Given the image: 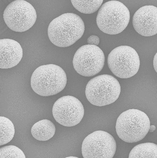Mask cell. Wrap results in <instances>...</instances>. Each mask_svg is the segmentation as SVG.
<instances>
[{"instance_id": "277c9868", "label": "cell", "mask_w": 157, "mask_h": 158, "mask_svg": "<svg viewBox=\"0 0 157 158\" xmlns=\"http://www.w3.org/2000/svg\"><path fill=\"white\" fill-rule=\"evenodd\" d=\"M130 20L129 9L121 2L110 1L102 5L96 18L101 31L109 35H117L124 31Z\"/></svg>"}, {"instance_id": "2e32d148", "label": "cell", "mask_w": 157, "mask_h": 158, "mask_svg": "<svg viewBox=\"0 0 157 158\" xmlns=\"http://www.w3.org/2000/svg\"><path fill=\"white\" fill-rule=\"evenodd\" d=\"M0 146L6 144L13 139L15 134V128L12 121L5 117H0Z\"/></svg>"}, {"instance_id": "ac0fdd59", "label": "cell", "mask_w": 157, "mask_h": 158, "mask_svg": "<svg viewBox=\"0 0 157 158\" xmlns=\"http://www.w3.org/2000/svg\"><path fill=\"white\" fill-rule=\"evenodd\" d=\"M87 43L88 44L97 46L100 43V38L96 35H91L88 38Z\"/></svg>"}, {"instance_id": "8992f818", "label": "cell", "mask_w": 157, "mask_h": 158, "mask_svg": "<svg viewBox=\"0 0 157 158\" xmlns=\"http://www.w3.org/2000/svg\"><path fill=\"white\" fill-rule=\"evenodd\" d=\"M107 63L109 69L116 76L128 78L137 73L140 60L135 49L128 46H120L110 52Z\"/></svg>"}, {"instance_id": "44dd1931", "label": "cell", "mask_w": 157, "mask_h": 158, "mask_svg": "<svg viewBox=\"0 0 157 158\" xmlns=\"http://www.w3.org/2000/svg\"><path fill=\"white\" fill-rule=\"evenodd\" d=\"M67 158H78V157H76L74 156H70V157H66Z\"/></svg>"}, {"instance_id": "7c38bea8", "label": "cell", "mask_w": 157, "mask_h": 158, "mask_svg": "<svg viewBox=\"0 0 157 158\" xmlns=\"http://www.w3.org/2000/svg\"><path fill=\"white\" fill-rule=\"evenodd\" d=\"M0 68L8 69L17 65L23 57L20 44L11 39L0 40Z\"/></svg>"}, {"instance_id": "8fae6325", "label": "cell", "mask_w": 157, "mask_h": 158, "mask_svg": "<svg viewBox=\"0 0 157 158\" xmlns=\"http://www.w3.org/2000/svg\"><path fill=\"white\" fill-rule=\"evenodd\" d=\"M133 25L135 31L144 36L157 34V7L145 6L139 8L134 15Z\"/></svg>"}, {"instance_id": "5bb4252c", "label": "cell", "mask_w": 157, "mask_h": 158, "mask_svg": "<svg viewBox=\"0 0 157 158\" xmlns=\"http://www.w3.org/2000/svg\"><path fill=\"white\" fill-rule=\"evenodd\" d=\"M130 158H157V145L146 143L135 146L130 152Z\"/></svg>"}, {"instance_id": "9c48e42d", "label": "cell", "mask_w": 157, "mask_h": 158, "mask_svg": "<svg viewBox=\"0 0 157 158\" xmlns=\"http://www.w3.org/2000/svg\"><path fill=\"white\" fill-rule=\"evenodd\" d=\"M116 148V142L111 134L104 131H95L84 139L82 155L84 158H112Z\"/></svg>"}, {"instance_id": "6da1fadb", "label": "cell", "mask_w": 157, "mask_h": 158, "mask_svg": "<svg viewBox=\"0 0 157 158\" xmlns=\"http://www.w3.org/2000/svg\"><path fill=\"white\" fill-rule=\"evenodd\" d=\"M85 31V24L80 16L73 13H66L51 21L48 34L52 44L59 47L65 48L80 39Z\"/></svg>"}, {"instance_id": "52a82bcc", "label": "cell", "mask_w": 157, "mask_h": 158, "mask_svg": "<svg viewBox=\"0 0 157 158\" xmlns=\"http://www.w3.org/2000/svg\"><path fill=\"white\" fill-rule=\"evenodd\" d=\"M37 18L36 11L31 4L24 0H16L5 9L3 19L13 31L22 32L31 28Z\"/></svg>"}, {"instance_id": "5b68a950", "label": "cell", "mask_w": 157, "mask_h": 158, "mask_svg": "<svg viewBox=\"0 0 157 158\" xmlns=\"http://www.w3.org/2000/svg\"><path fill=\"white\" fill-rule=\"evenodd\" d=\"M121 86L113 76L103 74L95 77L88 83L85 95L89 102L96 106H102L114 102L119 97Z\"/></svg>"}, {"instance_id": "d6986e66", "label": "cell", "mask_w": 157, "mask_h": 158, "mask_svg": "<svg viewBox=\"0 0 157 158\" xmlns=\"http://www.w3.org/2000/svg\"><path fill=\"white\" fill-rule=\"evenodd\" d=\"M154 68L157 73V53L154 57V61H153Z\"/></svg>"}, {"instance_id": "3957f363", "label": "cell", "mask_w": 157, "mask_h": 158, "mask_svg": "<svg viewBox=\"0 0 157 158\" xmlns=\"http://www.w3.org/2000/svg\"><path fill=\"white\" fill-rule=\"evenodd\" d=\"M150 121L143 111L131 109L122 113L116 124L118 137L128 143H137L143 140L149 131Z\"/></svg>"}, {"instance_id": "7a4b0ae2", "label": "cell", "mask_w": 157, "mask_h": 158, "mask_svg": "<svg viewBox=\"0 0 157 158\" xmlns=\"http://www.w3.org/2000/svg\"><path fill=\"white\" fill-rule=\"evenodd\" d=\"M67 77L60 66L54 64L41 65L36 68L31 77L33 91L42 96L56 95L64 89Z\"/></svg>"}, {"instance_id": "ffe728a7", "label": "cell", "mask_w": 157, "mask_h": 158, "mask_svg": "<svg viewBox=\"0 0 157 158\" xmlns=\"http://www.w3.org/2000/svg\"><path fill=\"white\" fill-rule=\"evenodd\" d=\"M155 130L156 127L155 126H150V129H149V132H153Z\"/></svg>"}, {"instance_id": "9a60e30c", "label": "cell", "mask_w": 157, "mask_h": 158, "mask_svg": "<svg viewBox=\"0 0 157 158\" xmlns=\"http://www.w3.org/2000/svg\"><path fill=\"white\" fill-rule=\"evenodd\" d=\"M103 0H71L73 6L83 14H91L99 9Z\"/></svg>"}, {"instance_id": "4fadbf2b", "label": "cell", "mask_w": 157, "mask_h": 158, "mask_svg": "<svg viewBox=\"0 0 157 158\" xmlns=\"http://www.w3.org/2000/svg\"><path fill=\"white\" fill-rule=\"evenodd\" d=\"M56 131V127L53 122L48 119H43L33 125L31 133L34 138L36 140L47 141L54 136Z\"/></svg>"}, {"instance_id": "30bf717a", "label": "cell", "mask_w": 157, "mask_h": 158, "mask_svg": "<svg viewBox=\"0 0 157 158\" xmlns=\"http://www.w3.org/2000/svg\"><path fill=\"white\" fill-rule=\"evenodd\" d=\"M52 113L57 122L66 127H72L80 123L85 109L77 98L70 95L60 97L53 106Z\"/></svg>"}, {"instance_id": "e0dca14e", "label": "cell", "mask_w": 157, "mask_h": 158, "mask_svg": "<svg viewBox=\"0 0 157 158\" xmlns=\"http://www.w3.org/2000/svg\"><path fill=\"white\" fill-rule=\"evenodd\" d=\"M26 158L23 151L15 146H6L0 148V158Z\"/></svg>"}, {"instance_id": "ba28073f", "label": "cell", "mask_w": 157, "mask_h": 158, "mask_svg": "<svg viewBox=\"0 0 157 158\" xmlns=\"http://www.w3.org/2000/svg\"><path fill=\"white\" fill-rule=\"evenodd\" d=\"M105 60L104 54L99 47L85 45L79 48L75 54L73 65L79 74L92 77L102 70Z\"/></svg>"}]
</instances>
